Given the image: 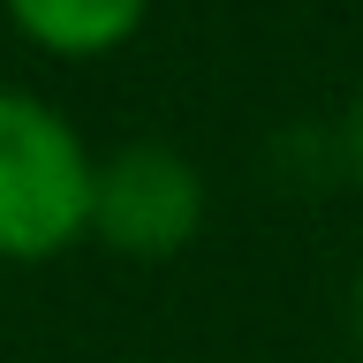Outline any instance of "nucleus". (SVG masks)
Returning <instances> with one entry per match:
<instances>
[{"mask_svg": "<svg viewBox=\"0 0 363 363\" xmlns=\"http://www.w3.org/2000/svg\"><path fill=\"white\" fill-rule=\"evenodd\" d=\"M348 318H356V340H363V272H356V288H348Z\"/></svg>", "mask_w": 363, "mask_h": 363, "instance_id": "39448f33", "label": "nucleus"}, {"mask_svg": "<svg viewBox=\"0 0 363 363\" xmlns=\"http://www.w3.org/2000/svg\"><path fill=\"white\" fill-rule=\"evenodd\" d=\"M348 167L363 182V91H356V106H348Z\"/></svg>", "mask_w": 363, "mask_h": 363, "instance_id": "20e7f679", "label": "nucleus"}, {"mask_svg": "<svg viewBox=\"0 0 363 363\" xmlns=\"http://www.w3.org/2000/svg\"><path fill=\"white\" fill-rule=\"evenodd\" d=\"M0 16L53 61H106L144 30L152 0H0Z\"/></svg>", "mask_w": 363, "mask_h": 363, "instance_id": "7ed1b4c3", "label": "nucleus"}, {"mask_svg": "<svg viewBox=\"0 0 363 363\" xmlns=\"http://www.w3.org/2000/svg\"><path fill=\"white\" fill-rule=\"evenodd\" d=\"M91 182L99 152L76 136V121L38 91L0 84V257L45 265L91 242Z\"/></svg>", "mask_w": 363, "mask_h": 363, "instance_id": "f257e3e1", "label": "nucleus"}, {"mask_svg": "<svg viewBox=\"0 0 363 363\" xmlns=\"http://www.w3.org/2000/svg\"><path fill=\"white\" fill-rule=\"evenodd\" d=\"M197 227H204V174L189 152L144 136V144H121L99 159V182H91V242L99 250L159 265L197 242Z\"/></svg>", "mask_w": 363, "mask_h": 363, "instance_id": "f03ea898", "label": "nucleus"}]
</instances>
